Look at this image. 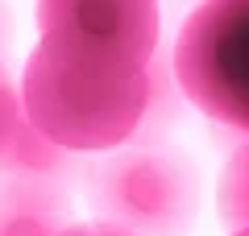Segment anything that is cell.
Returning a JSON list of instances; mask_svg holds the SVG:
<instances>
[{
  "mask_svg": "<svg viewBox=\"0 0 249 236\" xmlns=\"http://www.w3.org/2000/svg\"><path fill=\"white\" fill-rule=\"evenodd\" d=\"M25 120L67 153H104L133 141L154 104L150 67L75 54L37 37L17 83Z\"/></svg>",
  "mask_w": 249,
  "mask_h": 236,
  "instance_id": "cell-1",
  "label": "cell"
},
{
  "mask_svg": "<svg viewBox=\"0 0 249 236\" xmlns=\"http://www.w3.org/2000/svg\"><path fill=\"white\" fill-rule=\"evenodd\" d=\"M62 236H124V232H112V228H104V224H71Z\"/></svg>",
  "mask_w": 249,
  "mask_h": 236,
  "instance_id": "cell-10",
  "label": "cell"
},
{
  "mask_svg": "<svg viewBox=\"0 0 249 236\" xmlns=\"http://www.w3.org/2000/svg\"><path fill=\"white\" fill-rule=\"evenodd\" d=\"M199 195V166L175 145H121L88 174L96 224L124 236H187Z\"/></svg>",
  "mask_w": 249,
  "mask_h": 236,
  "instance_id": "cell-2",
  "label": "cell"
},
{
  "mask_svg": "<svg viewBox=\"0 0 249 236\" xmlns=\"http://www.w3.org/2000/svg\"><path fill=\"white\" fill-rule=\"evenodd\" d=\"M9 46H13V13L4 9V0H0V62L9 58Z\"/></svg>",
  "mask_w": 249,
  "mask_h": 236,
  "instance_id": "cell-9",
  "label": "cell"
},
{
  "mask_svg": "<svg viewBox=\"0 0 249 236\" xmlns=\"http://www.w3.org/2000/svg\"><path fill=\"white\" fill-rule=\"evenodd\" d=\"M75 162H79V153L58 149L25 120L17 129V137L9 141V149L0 153V178H34V183L67 186V178L75 174Z\"/></svg>",
  "mask_w": 249,
  "mask_h": 236,
  "instance_id": "cell-6",
  "label": "cell"
},
{
  "mask_svg": "<svg viewBox=\"0 0 249 236\" xmlns=\"http://www.w3.org/2000/svg\"><path fill=\"white\" fill-rule=\"evenodd\" d=\"M216 211H220V224L229 228V232L249 228V137L229 153V162H224V170H220Z\"/></svg>",
  "mask_w": 249,
  "mask_h": 236,
  "instance_id": "cell-7",
  "label": "cell"
},
{
  "mask_svg": "<svg viewBox=\"0 0 249 236\" xmlns=\"http://www.w3.org/2000/svg\"><path fill=\"white\" fill-rule=\"evenodd\" d=\"M175 79L216 124L249 137V0H204L175 42Z\"/></svg>",
  "mask_w": 249,
  "mask_h": 236,
  "instance_id": "cell-3",
  "label": "cell"
},
{
  "mask_svg": "<svg viewBox=\"0 0 249 236\" xmlns=\"http://www.w3.org/2000/svg\"><path fill=\"white\" fill-rule=\"evenodd\" d=\"M75 224L67 186L0 178V236H62Z\"/></svg>",
  "mask_w": 249,
  "mask_h": 236,
  "instance_id": "cell-5",
  "label": "cell"
},
{
  "mask_svg": "<svg viewBox=\"0 0 249 236\" xmlns=\"http://www.w3.org/2000/svg\"><path fill=\"white\" fill-rule=\"evenodd\" d=\"M25 124V112H21V91L13 83L9 67L0 62V153L9 149V141L17 137V129Z\"/></svg>",
  "mask_w": 249,
  "mask_h": 236,
  "instance_id": "cell-8",
  "label": "cell"
},
{
  "mask_svg": "<svg viewBox=\"0 0 249 236\" xmlns=\"http://www.w3.org/2000/svg\"><path fill=\"white\" fill-rule=\"evenodd\" d=\"M229 236H249V228H237V232H229Z\"/></svg>",
  "mask_w": 249,
  "mask_h": 236,
  "instance_id": "cell-11",
  "label": "cell"
},
{
  "mask_svg": "<svg viewBox=\"0 0 249 236\" xmlns=\"http://www.w3.org/2000/svg\"><path fill=\"white\" fill-rule=\"evenodd\" d=\"M46 42L124 67H150L158 50V0H37Z\"/></svg>",
  "mask_w": 249,
  "mask_h": 236,
  "instance_id": "cell-4",
  "label": "cell"
}]
</instances>
